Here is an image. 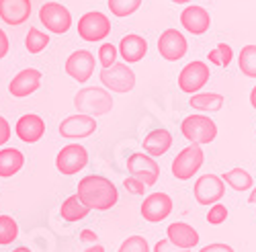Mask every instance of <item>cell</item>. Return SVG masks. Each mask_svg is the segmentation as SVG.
<instances>
[{
    "label": "cell",
    "instance_id": "7402d4cb",
    "mask_svg": "<svg viewBox=\"0 0 256 252\" xmlns=\"http://www.w3.org/2000/svg\"><path fill=\"white\" fill-rule=\"evenodd\" d=\"M170 146H172V136H170L168 130H154L144 138V150L152 158L166 154L170 150Z\"/></svg>",
    "mask_w": 256,
    "mask_h": 252
},
{
    "label": "cell",
    "instance_id": "ab89813d",
    "mask_svg": "<svg viewBox=\"0 0 256 252\" xmlns=\"http://www.w3.org/2000/svg\"><path fill=\"white\" fill-rule=\"evenodd\" d=\"M8 48H10V44H8V37H6V33L0 29V60H2L6 54H8Z\"/></svg>",
    "mask_w": 256,
    "mask_h": 252
},
{
    "label": "cell",
    "instance_id": "ffe728a7",
    "mask_svg": "<svg viewBox=\"0 0 256 252\" xmlns=\"http://www.w3.org/2000/svg\"><path fill=\"white\" fill-rule=\"evenodd\" d=\"M180 23L188 33L203 35L211 25V16L203 6H186L180 12Z\"/></svg>",
    "mask_w": 256,
    "mask_h": 252
},
{
    "label": "cell",
    "instance_id": "7a4b0ae2",
    "mask_svg": "<svg viewBox=\"0 0 256 252\" xmlns=\"http://www.w3.org/2000/svg\"><path fill=\"white\" fill-rule=\"evenodd\" d=\"M74 107L78 113L88 115V117H100L106 115L113 109V96L106 88H96V86H86L80 88L74 96Z\"/></svg>",
    "mask_w": 256,
    "mask_h": 252
},
{
    "label": "cell",
    "instance_id": "ee69618b",
    "mask_svg": "<svg viewBox=\"0 0 256 252\" xmlns=\"http://www.w3.org/2000/svg\"><path fill=\"white\" fill-rule=\"evenodd\" d=\"M250 203H256V186L252 188V193H250Z\"/></svg>",
    "mask_w": 256,
    "mask_h": 252
},
{
    "label": "cell",
    "instance_id": "bcb514c9",
    "mask_svg": "<svg viewBox=\"0 0 256 252\" xmlns=\"http://www.w3.org/2000/svg\"><path fill=\"white\" fill-rule=\"evenodd\" d=\"M178 252H188V250H178Z\"/></svg>",
    "mask_w": 256,
    "mask_h": 252
},
{
    "label": "cell",
    "instance_id": "2e32d148",
    "mask_svg": "<svg viewBox=\"0 0 256 252\" xmlns=\"http://www.w3.org/2000/svg\"><path fill=\"white\" fill-rule=\"evenodd\" d=\"M14 134H16V138L20 142L37 144L41 138L46 136V121L41 119L39 115H35V113H27V115H23L16 121Z\"/></svg>",
    "mask_w": 256,
    "mask_h": 252
},
{
    "label": "cell",
    "instance_id": "e575fe53",
    "mask_svg": "<svg viewBox=\"0 0 256 252\" xmlns=\"http://www.w3.org/2000/svg\"><path fill=\"white\" fill-rule=\"evenodd\" d=\"M123 186H125V191L132 193V195H144L146 188H148L142 180H138V178H134V176H127V178L123 180Z\"/></svg>",
    "mask_w": 256,
    "mask_h": 252
},
{
    "label": "cell",
    "instance_id": "7c38bea8",
    "mask_svg": "<svg viewBox=\"0 0 256 252\" xmlns=\"http://www.w3.org/2000/svg\"><path fill=\"white\" fill-rule=\"evenodd\" d=\"M226 193V182L218 174H203L195 182V199L201 205L220 203Z\"/></svg>",
    "mask_w": 256,
    "mask_h": 252
},
{
    "label": "cell",
    "instance_id": "8d00e7d4",
    "mask_svg": "<svg viewBox=\"0 0 256 252\" xmlns=\"http://www.w3.org/2000/svg\"><path fill=\"white\" fill-rule=\"evenodd\" d=\"M199 252H234V248H232V246H228V244L216 242V244H207V246H203Z\"/></svg>",
    "mask_w": 256,
    "mask_h": 252
},
{
    "label": "cell",
    "instance_id": "7bdbcfd3",
    "mask_svg": "<svg viewBox=\"0 0 256 252\" xmlns=\"http://www.w3.org/2000/svg\"><path fill=\"white\" fill-rule=\"evenodd\" d=\"M12 252H31V250H29L27 246H18V248H14Z\"/></svg>",
    "mask_w": 256,
    "mask_h": 252
},
{
    "label": "cell",
    "instance_id": "4316f807",
    "mask_svg": "<svg viewBox=\"0 0 256 252\" xmlns=\"http://www.w3.org/2000/svg\"><path fill=\"white\" fill-rule=\"evenodd\" d=\"M48 46H50V35L44 33V31H39V29H35V27H31L27 37H25L27 52L29 54H39V52H44Z\"/></svg>",
    "mask_w": 256,
    "mask_h": 252
},
{
    "label": "cell",
    "instance_id": "5bb4252c",
    "mask_svg": "<svg viewBox=\"0 0 256 252\" xmlns=\"http://www.w3.org/2000/svg\"><path fill=\"white\" fill-rule=\"evenodd\" d=\"M140 212H142L146 222H152V224L162 222L172 214V199H170L166 193H152L144 199Z\"/></svg>",
    "mask_w": 256,
    "mask_h": 252
},
{
    "label": "cell",
    "instance_id": "603a6c76",
    "mask_svg": "<svg viewBox=\"0 0 256 252\" xmlns=\"http://www.w3.org/2000/svg\"><path fill=\"white\" fill-rule=\"evenodd\" d=\"M25 164V156L16 148H2L0 150V176L8 178L14 176Z\"/></svg>",
    "mask_w": 256,
    "mask_h": 252
},
{
    "label": "cell",
    "instance_id": "d6986e66",
    "mask_svg": "<svg viewBox=\"0 0 256 252\" xmlns=\"http://www.w3.org/2000/svg\"><path fill=\"white\" fill-rule=\"evenodd\" d=\"M166 236L168 240L172 242L178 250H190L193 246L199 244V234L193 226H188L184 222H176V224H170L166 230Z\"/></svg>",
    "mask_w": 256,
    "mask_h": 252
},
{
    "label": "cell",
    "instance_id": "52a82bcc",
    "mask_svg": "<svg viewBox=\"0 0 256 252\" xmlns=\"http://www.w3.org/2000/svg\"><path fill=\"white\" fill-rule=\"evenodd\" d=\"M39 20L46 25L48 31L64 35L68 33L72 27V14L70 10L60 4V2H46L44 6L39 8Z\"/></svg>",
    "mask_w": 256,
    "mask_h": 252
},
{
    "label": "cell",
    "instance_id": "8fae6325",
    "mask_svg": "<svg viewBox=\"0 0 256 252\" xmlns=\"http://www.w3.org/2000/svg\"><path fill=\"white\" fill-rule=\"evenodd\" d=\"M58 130H60V136L66 140H84L96 132V121H94V117L76 113V115H70L64 119Z\"/></svg>",
    "mask_w": 256,
    "mask_h": 252
},
{
    "label": "cell",
    "instance_id": "8992f818",
    "mask_svg": "<svg viewBox=\"0 0 256 252\" xmlns=\"http://www.w3.org/2000/svg\"><path fill=\"white\" fill-rule=\"evenodd\" d=\"M86 164H88V152L80 144L64 146V148L60 150V154L56 156V168L66 176H72V174L80 172Z\"/></svg>",
    "mask_w": 256,
    "mask_h": 252
},
{
    "label": "cell",
    "instance_id": "9a60e30c",
    "mask_svg": "<svg viewBox=\"0 0 256 252\" xmlns=\"http://www.w3.org/2000/svg\"><path fill=\"white\" fill-rule=\"evenodd\" d=\"M158 52L168 62H178L186 54V39L176 29H166L158 39Z\"/></svg>",
    "mask_w": 256,
    "mask_h": 252
},
{
    "label": "cell",
    "instance_id": "836d02e7",
    "mask_svg": "<svg viewBox=\"0 0 256 252\" xmlns=\"http://www.w3.org/2000/svg\"><path fill=\"white\" fill-rule=\"evenodd\" d=\"M228 220V207L224 203H213L211 209H209V214H207V222L211 226H220Z\"/></svg>",
    "mask_w": 256,
    "mask_h": 252
},
{
    "label": "cell",
    "instance_id": "b9f144b4",
    "mask_svg": "<svg viewBox=\"0 0 256 252\" xmlns=\"http://www.w3.org/2000/svg\"><path fill=\"white\" fill-rule=\"evenodd\" d=\"M250 104L256 109V86H254V88H252V92H250Z\"/></svg>",
    "mask_w": 256,
    "mask_h": 252
},
{
    "label": "cell",
    "instance_id": "ba28073f",
    "mask_svg": "<svg viewBox=\"0 0 256 252\" xmlns=\"http://www.w3.org/2000/svg\"><path fill=\"white\" fill-rule=\"evenodd\" d=\"M109 33H111V20L98 10L82 14V18L78 20V35L84 41H102Z\"/></svg>",
    "mask_w": 256,
    "mask_h": 252
},
{
    "label": "cell",
    "instance_id": "f6af8a7d",
    "mask_svg": "<svg viewBox=\"0 0 256 252\" xmlns=\"http://www.w3.org/2000/svg\"><path fill=\"white\" fill-rule=\"evenodd\" d=\"M172 2H176V4H186V2H190V0H172Z\"/></svg>",
    "mask_w": 256,
    "mask_h": 252
},
{
    "label": "cell",
    "instance_id": "cb8c5ba5",
    "mask_svg": "<svg viewBox=\"0 0 256 252\" xmlns=\"http://www.w3.org/2000/svg\"><path fill=\"white\" fill-rule=\"evenodd\" d=\"M188 104L197 111L216 113L224 107V96L218 94V92H195V94H190Z\"/></svg>",
    "mask_w": 256,
    "mask_h": 252
},
{
    "label": "cell",
    "instance_id": "5b68a950",
    "mask_svg": "<svg viewBox=\"0 0 256 252\" xmlns=\"http://www.w3.org/2000/svg\"><path fill=\"white\" fill-rule=\"evenodd\" d=\"M100 82L104 88L113 92H130L136 86V74L127 64H115L109 68H102L100 72Z\"/></svg>",
    "mask_w": 256,
    "mask_h": 252
},
{
    "label": "cell",
    "instance_id": "6da1fadb",
    "mask_svg": "<svg viewBox=\"0 0 256 252\" xmlns=\"http://www.w3.org/2000/svg\"><path fill=\"white\" fill-rule=\"evenodd\" d=\"M78 199L86 205L88 209H96V212H106L117 205L119 193L113 180L100 174H88L78 182Z\"/></svg>",
    "mask_w": 256,
    "mask_h": 252
},
{
    "label": "cell",
    "instance_id": "f1b7e54d",
    "mask_svg": "<svg viewBox=\"0 0 256 252\" xmlns=\"http://www.w3.org/2000/svg\"><path fill=\"white\" fill-rule=\"evenodd\" d=\"M240 70L248 78H256V46H246L240 52Z\"/></svg>",
    "mask_w": 256,
    "mask_h": 252
},
{
    "label": "cell",
    "instance_id": "277c9868",
    "mask_svg": "<svg viewBox=\"0 0 256 252\" xmlns=\"http://www.w3.org/2000/svg\"><path fill=\"white\" fill-rule=\"evenodd\" d=\"M203 160H205V154L201 150V146H197V144L186 146V148L180 154H176V158L172 160L174 178H178V180L193 178V174L203 166Z\"/></svg>",
    "mask_w": 256,
    "mask_h": 252
},
{
    "label": "cell",
    "instance_id": "4dcf8cb0",
    "mask_svg": "<svg viewBox=\"0 0 256 252\" xmlns=\"http://www.w3.org/2000/svg\"><path fill=\"white\" fill-rule=\"evenodd\" d=\"M232 58H234V52L228 44H220L213 52H209V62L216 66H230Z\"/></svg>",
    "mask_w": 256,
    "mask_h": 252
},
{
    "label": "cell",
    "instance_id": "484cf974",
    "mask_svg": "<svg viewBox=\"0 0 256 252\" xmlns=\"http://www.w3.org/2000/svg\"><path fill=\"white\" fill-rule=\"evenodd\" d=\"M224 182H228L234 191L238 193H244V191H250V188L254 186V178L248 170H244V168H232V170H228L224 176H222Z\"/></svg>",
    "mask_w": 256,
    "mask_h": 252
},
{
    "label": "cell",
    "instance_id": "74e56055",
    "mask_svg": "<svg viewBox=\"0 0 256 252\" xmlns=\"http://www.w3.org/2000/svg\"><path fill=\"white\" fill-rule=\"evenodd\" d=\"M154 252H178V248L166 238V240H160V242L154 246Z\"/></svg>",
    "mask_w": 256,
    "mask_h": 252
},
{
    "label": "cell",
    "instance_id": "9c48e42d",
    "mask_svg": "<svg viewBox=\"0 0 256 252\" xmlns=\"http://www.w3.org/2000/svg\"><path fill=\"white\" fill-rule=\"evenodd\" d=\"M127 170H130V176L142 180L146 186H154L160 176V166L148 154H132L127 158Z\"/></svg>",
    "mask_w": 256,
    "mask_h": 252
},
{
    "label": "cell",
    "instance_id": "f35d334b",
    "mask_svg": "<svg viewBox=\"0 0 256 252\" xmlns=\"http://www.w3.org/2000/svg\"><path fill=\"white\" fill-rule=\"evenodd\" d=\"M80 240L82 242H88V244H98V236L94 230H82L80 232Z\"/></svg>",
    "mask_w": 256,
    "mask_h": 252
},
{
    "label": "cell",
    "instance_id": "4fadbf2b",
    "mask_svg": "<svg viewBox=\"0 0 256 252\" xmlns=\"http://www.w3.org/2000/svg\"><path fill=\"white\" fill-rule=\"evenodd\" d=\"M66 72L80 84L88 82L94 72V56L88 50H78L70 54V58L66 60Z\"/></svg>",
    "mask_w": 256,
    "mask_h": 252
},
{
    "label": "cell",
    "instance_id": "1f68e13d",
    "mask_svg": "<svg viewBox=\"0 0 256 252\" xmlns=\"http://www.w3.org/2000/svg\"><path fill=\"white\" fill-rule=\"evenodd\" d=\"M117 252H150V244L144 236H130L119 246Z\"/></svg>",
    "mask_w": 256,
    "mask_h": 252
},
{
    "label": "cell",
    "instance_id": "d590c367",
    "mask_svg": "<svg viewBox=\"0 0 256 252\" xmlns=\"http://www.w3.org/2000/svg\"><path fill=\"white\" fill-rule=\"evenodd\" d=\"M10 132H12L10 130V123L2 115H0V148H2V146L10 140Z\"/></svg>",
    "mask_w": 256,
    "mask_h": 252
},
{
    "label": "cell",
    "instance_id": "e0dca14e",
    "mask_svg": "<svg viewBox=\"0 0 256 252\" xmlns=\"http://www.w3.org/2000/svg\"><path fill=\"white\" fill-rule=\"evenodd\" d=\"M39 84H41V72L35 68H25L10 80L8 92L16 98H25L39 88Z\"/></svg>",
    "mask_w": 256,
    "mask_h": 252
},
{
    "label": "cell",
    "instance_id": "3957f363",
    "mask_svg": "<svg viewBox=\"0 0 256 252\" xmlns=\"http://www.w3.org/2000/svg\"><path fill=\"white\" fill-rule=\"evenodd\" d=\"M180 132L190 144L205 146L218 138V125L207 115H190L180 123Z\"/></svg>",
    "mask_w": 256,
    "mask_h": 252
},
{
    "label": "cell",
    "instance_id": "d6a6232c",
    "mask_svg": "<svg viewBox=\"0 0 256 252\" xmlns=\"http://www.w3.org/2000/svg\"><path fill=\"white\" fill-rule=\"evenodd\" d=\"M117 48L113 46V44H102L100 48H98V62H100V66L102 68H109V66H113L115 62H117Z\"/></svg>",
    "mask_w": 256,
    "mask_h": 252
},
{
    "label": "cell",
    "instance_id": "f546056e",
    "mask_svg": "<svg viewBox=\"0 0 256 252\" xmlns=\"http://www.w3.org/2000/svg\"><path fill=\"white\" fill-rule=\"evenodd\" d=\"M142 4V0H109V8L115 16H130Z\"/></svg>",
    "mask_w": 256,
    "mask_h": 252
},
{
    "label": "cell",
    "instance_id": "44dd1931",
    "mask_svg": "<svg viewBox=\"0 0 256 252\" xmlns=\"http://www.w3.org/2000/svg\"><path fill=\"white\" fill-rule=\"evenodd\" d=\"M121 58L125 60V64H136V62L144 60V56L148 54V41L142 37V35H125L119 44V50Z\"/></svg>",
    "mask_w": 256,
    "mask_h": 252
},
{
    "label": "cell",
    "instance_id": "ac0fdd59",
    "mask_svg": "<svg viewBox=\"0 0 256 252\" xmlns=\"http://www.w3.org/2000/svg\"><path fill=\"white\" fill-rule=\"evenodd\" d=\"M31 16V0H0V18L6 25H23Z\"/></svg>",
    "mask_w": 256,
    "mask_h": 252
},
{
    "label": "cell",
    "instance_id": "d4e9b609",
    "mask_svg": "<svg viewBox=\"0 0 256 252\" xmlns=\"http://www.w3.org/2000/svg\"><path fill=\"white\" fill-rule=\"evenodd\" d=\"M88 214H90V209L78 199V195H70L60 207V216H62V220H66V222H80Z\"/></svg>",
    "mask_w": 256,
    "mask_h": 252
},
{
    "label": "cell",
    "instance_id": "30bf717a",
    "mask_svg": "<svg viewBox=\"0 0 256 252\" xmlns=\"http://www.w3.org/2000/svg\"><path fill=\"white\" fill-rule=\"evenodd\" d=\"M207 80H209V66L205 62H190L178 74V86L182 92L195 94L205 86Z\"/></svg>",
    "mask_w": 256,
    "mask_h": 252
},
{
    "label": "cell",
    "instance_id": "83f0119b",
    "mask_svg": "<svg viewBox=\"0 0 256 252\" xmlns=\"http://www.w3.org/2000/svg\"><path fill=\"white\" fill-rule=\"evenodd\" d=\"M18 238V224L10 216H0V246H8Z\"/></svg>",
    "mask_w": 256,
    "mask_h": 252
},
{
    "label": "cell",
    "instance_id": "60d3db41",
    "mask_svg": "<svg viewBox=\"0 0 256 252\" xmlns=\"http://www.w3.org/2000/svg\"><path fill=\"white\" fill-rule=\"evenodd\" d=\"M84 252H104V248L100 246V244H90L86 250H84Z\"/></svg>",
    "mask_w": 256,
    "mask_h": 252
}]
</instances>
